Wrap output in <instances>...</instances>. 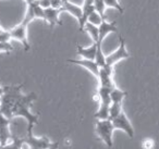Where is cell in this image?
<instances>
[{"instance_id":"obj_28","label":"cell","mask_w":159,"mask_h":149,"mask_svg":"<svg viewBox=\"0 0 159 149\" xmlns=\"http://www.w3.org/2000/svg\"><path fill=\"white\" fill-rule=\"evenodd\" d=\"M59 145H60L59 142H52V144H51L50 146H49L48 148H46V149H58V148H59Z\"/></svg>"},{"instance_id":"obj_18","label":"cell","mask_w":159,"mask_h":149,"mask_svg":"<svg viewBox=\"0 0 159 149\" xmlns=\"http://www.w3.org/2000/svg\"><path fill=\"white\" fill-rule=\"evenodd\" d=\"M24 142V138H19L13 136L11 142H9L5 146H0V149H22V145Z\"/></svg>"},{"instance_id":"obj_10","label":"cell","mask_w":159,"mask_h":149,"mask_svg":"<svg viewBox=\"0 0 159 149\" xmlns=\"http://www.w3.org/2000/svg\"><path fill=\"white\" fill-rule=\"evenodd\" d=\"M68 62L73 64H76V65H81L84 69L89 70L96 79H98V75H99V70L100 68L97 65L95 61H92V60H86V59H79V60H74V59H70L68 60Z\"/></svg>"},{"instance_id":"obj_27","label":"cell","mask_w":159,"mask_h":149,"mask_svg":"<svg viewBox=\"0 0 159 149\" xmlns=\"http://www.w3.org/2000/svg\"><path fill=\"white\" fill-rule=\"evenodd\" d=\"M11 39V36H10V32L9 31H5L1 35H0V43L3 42H10Z\"/></svg>"},{"instance_id":"obj_30","label":"cell","mask_w":159,"mask_h":149,"mask_svg":"<svg viewBox=\"0 0 159 149\" xmlns=\"http://www.w3.org/2000/svg\"><path fill=\"white\" fill-rule=\"evenodd\" d=\"M3 32H5V29H2V27L0 26V35H1V34H2V33H3Z\"/></svg>"},{"instance_id":"obj_14","label":"cell","mask_w":159,"mask_h":149,"mask_svg":"<svg viewBox=\"0 0 159 149\" xmlns=\"http://www.w3.org/2000/svg\"><path fill=\"white\" fill-rule=\"evenodd\" d=\"M61 12H62L61 10L52 9V8L45 9V22L48 23L50 27H53L56 25H61L62 23L59 20V16Z\"/></svg>"},{"instance_id":"obj_16","label":"cell","mask_w":159,"mask_h":149,"mask_svg":"<svg viewBox=\"0 0 159 149\" xmlns=\"http://www.w3.org/2000/svg\"><path fill=\"white\" fill-rule=\"evenodd\" d=\"M83 32H86L89 36H91L93 43L97 44L98 40H99V32H98V26H95V25L91 24V23H86L84 26V29Z\"/></svg>"},{"instance_id":"obj_19","label":"cell","mask_w":159,"mask_h":149,"mask_svg":"<svg viewBox=\"0 0 159 149\" xmlns=\"http://www.w3.org/2000/svg\"><path fill=\"white\" fill-rule=\"evenodd\" d=\"M123 111L122 108V103H115L111 102L110 110H109V120H113L115 118H117L121 112Z\"/></svg>"},{"instance_id":"obj_2","label":"cell","mask_w":159,"mask_h":149,"mask_svg":"<svg viewBox=\"0 0 159 149\" xmlns=\"http://www.w3.org/2000/svg\"><path fill=\"white\" fill-rule=\"evenodd\" d=\"M22 84L20 85H10L3 86V94L1 96V107H0V113H2L5 116L11 120L12 110L16 106V101L22 96Z\"/></svg>"},{"instance_id":"obj_29","label":"cell","mask_w":159,"mask_h":149,"mask_svg":"<svg viewBox=\"0 0 159 149\" xmlns=\"http://www.w3.org/2000/svg\"><path fill=\"white\" fill-rule=\"evenodd\" d=\"M35 1H36V0H25V2H26L27 6L33 5V3H35Z\"/></svg>"},{"instance_id":"obj_5","label":"cell","mask_w":159,"mask_h":149,"mask_svg":"<svg viewBox=\"0 0 159 149\" xmlns=\"http://www.w3.org/2000/svg\"><path fill=\"white\" fill-rule=\"evenodd\" d=\"M32 126H27L26 136L24 138V142L29 145L30 149H46L50 146L52 142L47 137H35L33 134Z\"/></svg>"},{"instance_id":"obj_13","label":"cell","mask_w":159,"mask_h":149,"mask_svg":"<svg viewBox=\"0 0 159 149\" xmlns=\"http://www.w3.org/2000/svg\"><path fill=\"white\" fill-rule=\"evenodd\" d=\"M118 29L116 26L115 22H107L106 20L102 21V24L98 26V32H99V40H98L97 44H102L104 39L109 35L110 33L113 32H117Z\"/></svg>"},{"instance_id":"obj_6","label":"cell","mask_w":159,"mask_h":149,"mask_svg":"<svg viewBox=\"0 0 159 149\" xmlns=\"http://www.w3.org/2000/svg\"><path fill=\"white\" fill-rule=\"evenodd\" d=\"M129 57H130V53L126 50L125 40L122 37H120V45L117 48V50L111 52L110 55L106 56V64L113 68V65H115L116 63H118V62L121 61V60L128 59Z\"/></svg>"},{"instance_id":"obj_17","label":"cell","mask_w":159,"mask_h":149,"mask_svg":"<svg viewBox=\"0 0 159 149\" xmlns=\"http://www.w3.org/2000/svg\"><path fill=\"white\" fill-rule=\"evenodd\" d=\"M126 92L124 90L120 89L118 87H115L110 93V99H111V102H115V103H122L123 99L125 98L126 96Z\"/></svg>"},{"instance_id":"obj_9","label":"cell","mask_w":159,"mask_h":149,"mask_svg":"<svg viewBox=\"0 0 159 149\" xmlns=\"http://www.w3.org/2000/svg\"><path fill=\"white\" fill-rule=\"evenodd\" d=\"M11 120L0 113V146H5L12 139V134L10 132Z\"/></svg>"},{"instance_id":"obj_7","label":"cell","mask_w":159,"mask_h":149,"mask_svg":"<svg viewBox=\"0 0 159 149\" xmlns=\"http://www.w3.org/2000/svg\"><path fill=\"white\" fill-rule=\"evenodd\" d=\"M111 122H112L113 129H121L130 138L134 137V129H133L132 124H131L130 120L128 119V116H126L124 111H122L117 118L111 120Z\"/></svg>"},{"instance_id":"obj_8","label":"cell","mask_w":159,"mask_h":149,"mask_svg":"<svg viewBox=\"0 0 159 149\" xmlns=\"http://www.w3.org/2000/svg\"><path fill=\"white\" fill-rule=\"evenodd\" d=\"M98 82H99V86L102 87H107L113 89L115 87H117L113 81V68L109 65H105L102 68H100L99 70V75H98Z\"/></svg>"},{"instance_id":"obj_32","label":"cell","mask_w":159,"mask_h":149,"mask_svg":"<svg viewBox=\"0 0 159 149\" xmlns=\"http://www.w3.org/2000/svg\"><path fill=\"white\" fill-rule=\"evenodd\" d=\"M0 107H1V97H0Z\"/></svg>"},{"instance_id":"obj_24","label":"cell","mask_w":159,"mask_h":149,"mask_svg":"<svg viewBox=\"0 0 159 149\" xmlns=\"http://www.w3.org/2000/svg\"><path fill=\"white\" fill-rule=\"evenodd\" d=\"M144 149H152L155 147V142L152 138H146L143 140V144H142Z\"/></svg>"},{"instance_id":"obj_3","label":"cell","mask_w":159,"mask_h":149,"mask_svg":"<svg viewBox=\"0 0 159 149\" xmlns=\"http://www.w3.org/2000/svg\"><path fill=\"white\" fill-rule=\"evenodd\" d=\"M34 5V3H33ZM33 5L27 6L26 13L24 16V19L22 20V22L19 23L18 25L10 29V36L11 39H16L18 42H20L23 45L25 51L30 50V44L27 40V26L33 20H35L34 18V12H33Z\"/></svg>"},{"instance_id":"obj_11","label":"cell","mask_w":159,"mask_h":149,"mask_svg":"<svg viewBox=\"0 0 159 149\" xmlns=\"http://www.w3.org/2000/svg\"><path fill=\"white\" fill-rule=\"evenodd\" d=\"M95 11V8H94V0H84L82 6V19L79 22L80 25V31L83 32L84 29L85 24L87 23V20H89V16H91L93 12Z\"/></svg>"},{"instance_id":"obj_12","label":"cell","mask_w":159,"mask_h":149,"mask_svg":"<svg viewBox=\"0 0 159 149\" xmlns=\"http://www.w3.org/2000/svg\"><path fill=\"white\" fill-rule=\"evenodd\" d=\"M77 55L81 56L82 59L86 60H92V61H95L96 59V53H97V44L93 43V45H91L89 47H82L77 45Z\"/></svg>"},{"instance_id":"obj_20","label":"cell","mask_w":159,"mask_h":149,"mask_svg":"<svg viewBox=\"0 0 159 149\" xmlns=\"http://www.w3.org/2000/svg\"><path fill=\"white\" fill-rule=\"evenodd\" d=\"M94 8H95V11L102 16L104 20H106V16H105V11H106V5H105L104 0H94Z\"/></svg>"},{"instance_id":"obj_1","label":"cell","mask_w":159,"mask_h":149,"mask_svg":"<svg viewBox=\"0 0 159 149\" xmlns=\"http://www.w3.org/2000/svg\"><path fill=\"white\" fill-rule=\"evenodd\" d=\"M37 99L35 93H31L29 95H22L18 101H16V106L13 107L12 110V116H22L27 121V126L34 127L35 124L38 123V115H35L31 112L30 108H31L32 103Z\"/></svg>"},{"instance_id":"obj_23","label":"cell","mask_w":159,"mask_h":149,"mask_svg":"<svg viewBox=\"0 0 159 149\" xmlns=\"http://www.w3.org/2000/svg\"><path fill=\"white\" fill-rule=\"evenodd\" d=\"M13 50V46L11 45L10 42H3L0 43V52H11Z\"/></svg>"},{"instance_id":"obj_26","label":"cell","mask_w":159,"mask_h":149,"mask_svg":"<svg viewBox=\"0 0 159 149\" xmlns=\"http://www.w3.org/2000/svg\"><path fill=\"white\" fill-rule=\"evenodd\" d=\"M36 3L44 10L50 8V0H36Z\"/></svg>"},{"instance_id":"obj_22","label":"cell","mask_w":159,"mask_h":149,"mask_svg":"<svg viewBox=\"0 0 159 149\" xmlns=\"http://www.w3.org/2000/svg\"><path fill=\"white\" fill-rule=\"evenodd\" d=\"M105 5H106L107 8H112V9H116L120 12V13H123L124 9L122 8V6L119 3L118 0H104Z\"/></svg>"},{"instance_id":"obj_21","label":"cell","mask_w":159,"mask_h":149,"mask_svg":"<svg viewBox=\"0 0 159 149\" xmlns=\"http://www.w3.org/2000/svg\"><path fill=\"white\" fill-rule=\"evenodd\" d=\"M102 21H105L99 14L97 13L96 11H94L91 16H89V20H87V23H91V24L95 25V26H99L100 24L102 23Z\"/></svg>"},{"instance_id":"obj_15","label":"cell","mask_w":159,"mask_h":149,"mask_svg":"<svg viewBox=\"0 0 159 149\" xmlns=\"http://www.w3.org/2000/svg\"><path fill=\"white\" fill-rule=\"evenodd\" d=\"M61 11L62 12H69V13H70L71 16H74L79 22L81 21V19H82V14H83L82 7H80V6L71 2L70 0L63 3V6H62V8H61Z\"/></svg>"},{"instance_id":"obj_31","label":"cell","mask_w":159,"mask_h":149,"mask_svg":"<svg viewBox=\"0 0 159 149\" xmlns=\"http://www.w3.org/2000/svg\"><path fill=\"white\" fill-rule=\"evenodd\" d=\"M62 1H63V3H64V2H66V1H69V0H62Z\"/></svg>"},{"instance_id":"obj_4","label":"cell","mask_w":159,"mask_h":149,"mask_svg":"<svg viewBox=\"0 0 159 149\" xmlns=\"http://www.w3.org/2000/svg\"><path fill=\"white\" fill-rule=\"evenodd\" d=\"M113 131H115V129H113L111 120H97V122H96V133H97L98 137L109 148L113 146Z\"/></svg>"},{"instance_id":"obj_25","label":"cell","mask_w":159,"mask_h":149,"mask_svg":"<svg viewBox=\"0 0 159 149\" xmlns=\"http://www.w3.org/2000/svg\"><path fill=\"white\" fill-rule=\"evenodd\" d=\"M62 6H63L62 0H50V8H52V9L61 10Z\"/></svg>"}]
</instances>
